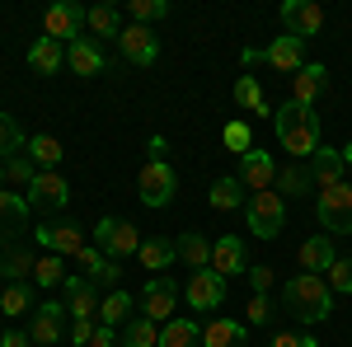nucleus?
I'll list each match as a JSON object with an SVG mask.
<instances>
[{
  "label": "nucleus",
  "mask_w": 352,
  "mask_h": 347,
  "mask_svg": "<svg viewBox=\"0 0 352 347\" xmlns=\"http://www.w3.org/2000/svg\"><path fill=\"white\" fill-rule=\"evenodd\" d=\"M272 122H277V141H282V150H292L296 160H315V150L324 146V141H320V117H315V108L282 104L277 113H272Z\"/></svg>",
  "instance_id": "nucleus-1"
},
{
  "label": "nucleus",
  "mask_w": 352,
  "mask_h": 347,
  "mask_svg": "<svg viewBox=\"0 0 352 347\" xmlns=\"http://www.w3.org/2000/svg\"><path fill=\"white\" fill-rule=\"evenodd\" d=\"M282 300H287V310H292L300 324H320V320L333 315V291H329L324 277H315V272H296V277L282 287Z\"/></svg>",
  "instance_id": "nucleus-2"
},
{
  "label": "nucleus",
  "mask_w": 352,
  "mask_h": 347,
  "mask_svg": "<svg viewBox=\"0 0 352 347\" xmlns=\"http://www.w3.org/2000/svg\"><path fill=\"white\" fill-rule=\"evenodd\" d=\"M244 221H249V230H254L258 240H277L282 225H287V202L277 197V188H268V192H249Z\"/></svg>",
  "instance_id": "nucleus-3"
},
{
  "label": "nucleus",
  "mask_w": 352,
  "mask_h": 347,
  "mask_svg": "<svg viewBox=\"0 0 352 347\" xmlns=\"http://www.w3.org/2000/svg\"><path fill=\"white\" fill-rule=\"evenodd\" d=\"M315 216H320V225H324L329 235H352V183L324 188L320 197H315Z\"/></svg>",
  "instance_id": "nucleus-4"
},
{
  "label": "nucleus",
  "mask_w": 352,
  "mask_h": 347,
  "mask_svg": "<svg viewBox=\"0 0 352 347\" xmlns=\"http://www.w3.org/2000/svg\"><path fill=\"white\" fill-rule=\"evenodd\" d=\"M136 188H141V202L146 207H169L179 179H174V169H169L164 155H151V160L141 164V174H136Z\"/></svg>",
  "instance_id": "nucleus-5"
},
{
  "label": "nucleus",
  "mask_w": 352,
  "mask_h": 347,
  "mask_svg": "<svg viewBox=\"0 0 352 347\" xmlns=\"http://www.w3.org/2000/svg\"><path fill=\"white\" fill-rule=\"evenodd\" d=\"M94 249H104L109 258H132L136 249H141V235H136L132 221H122V216H104V221L94 225Z\"/></svg>",
  "instance_id": "nucleus-6"
},
{
  "label": "nucleus",
  "mask_w": 352,
  "mask_h": 347,
  "mask_svg": "<svg viewBox=\"0 0 352 347\" xmlns=\"http://www.w3.org/2000/svg\"><path fill=\"white\" fill-rule=\"evenodd\" d=\"M71 202V183L56 169H38V179L28 183V207L33 212H61Z\"/></svg>",
  "instance_id": "nucleus-7"
},
{
  "label": "nucleus",
  "mask_w": 352,
  "mask_h": 347,
  "mask_svg": "<svg viewBox=\"0 0 352 347\" xmlns=\"http://www.w3.org/2000/svg\"><path fill=\"white\" fill-rule=\"evenodd\" d=\"M85 5H71V0H61V5H52L47 14H43V28H47V38L52 43H76V38H85Z\"/></svg>",
  "instance_id": "nucleus-8"
},
{
  "label": "nucleus",
  "mask_w": 352,
  "mask_h": 347,
  "mask_svg": "<svg viewBox=\"0 0 352 347\" xmlns=\"http://www.w3.org/2000/svg\"><path fill=\"white\" fill-rule=\"evenodd\" d=\"M118 52H122V61H132V66H155L160 38H155L146 24H127L122 33H118Z\"/></svg>",
  "instance_id": "nucleus-9"
},
{
  "label": "nucleus",
  "mask_w": 352,
  "mask_h": 347,
  "mask_svg": "<svg viewBox=\"0 0 352 347\" xmlns=\"http://www.w3.org/2000/svg\"><path fill=\"white\" fill-rule=\"evenodd\" d=\"M184 300H188L192 310L212 315L221 300H226V277H221V272H212V267L192 272V277H188V287H184Z\"/></svg>",
  "instance_id": "nucleus-10"
},
{
  "label": "nucleus",
  "mask_w": 352,
  "mask_h": 347,
  "mask_svg": "<svg viewBox=\"0 0 352 347\" xmlns=\"http://www.w3.org/2000/svg\"><path fill=\"white\" fill-rule=\"evenodd\" d=\"M33 235H38V244H43L47 254H56V258H76V254L85 249V230L76 225V221H56V225H38Z\"/></svg>",
  "instance_id": "nucleus-11"
},
{
  "label": "nucleus",
  "mask_w": 352,
  "mask_h": 347,
  "mask_svg": "<svg viewBox=\"0 0 352 347\" xmlns=\"http://www.w3.org/2000/svg\"><path fill=\"white\" fill-rule=\"evenodd\" d=\"M174 300H179L174 277H169V272H164V277H151V282H146V291H141V315H146L151 324H169Z\"/></svg>",
  "instance_id": "nucleus-12"
},
{
  "label": "nucleus",
  "mask_w": 352,
  "mask_h": 347,
  "mask_svg": "<svg viewBox=\"0 0 352 347\" xmlns=\"http://www.w3.org/2000/svg\"><path fill=\"white\" fill-rule=\"evenodd\" d=\"M282 24H287L292 38L305 43V38H315V33L324 28V10H320L315 0H287V5H282Z\"/></svg>",
  "instance_id": "nucleus-13"
},
{
  "label": "nucleus",
  "mask_w": 352,
  "mask_h": 347,
  "mask_svg": "<svg viewBox=\"0 0 352 347\" xmlns=\"http://www.w3.org/2000/svg\"><path fill=\"white\" fill-rule=\"evenodd\" d=\"M61 291H66V315H71V320H94V315H99V287H94L85 272L80 277H66Z\"/></svg>",
  "instance_id": "nucleus-14"
},
{
  "label": "nucleus",
  "mask_w": 352,
  "mask_h": 347,
  "mask_svg": "<svg viewBox=\"0 0 352 347\" xmlns=\"http://www.w3.org/2000/svg\"><path fill=\"white\" fill-rule=\"evenodd\" d=\"M61 320H66V300H43L33 310V324H28V338L38 347H52L61 343Z\"/></svg>",
  "instance_id": "nucleus-15"
},
{
  "label": "nucleus",
  "mask_w": 352,
  "mask_h": 347,
  "mask_svg": "<svg viewBox=\"0 0 352 347\" xmlns=\"http://www.w3.org/2000/svg\"><path fill=\"white\" fill-rule=\"evenodd\" d=\"M240 183L254 188V192H268V188L277 183V160H272L268 150H249V155H240Z\"/></svg>",
  "instance_id": "nucleus-16"
},
{
  "label": "nucleus",
  "mask_w": 352,
  "mask_h": 347,
  "mask_svg": "<svg viewBox=\"0 0 352 347\" xmlns=\"http://www.w3.org/2000/svg\"><path fill=\"white\" fill-rule=\"evenodd\" d=\"M212 272H221V277H240V272H249V254H244L240 235H221V240H212Z\"/></svg>",
  "instance_id": "nucleus-17"
},
{
  "label": "nucleus",
  "mask_w": 352,
  "mask_h": 347,
  "mask_svg": "<svg viewBox=\"0 0 352 347\" xmlns=\"http://www.w3.org/2000/svg\"><path fill=\"white\" fill-rule=\"evenodd\" d=\"M324 85H329V71L320 66V61H315V66L305 61V66H300L296 76H292V104H305V108H315V99L324 94Z\"/></svg>",
  "instance_id": "nucleus-18"
},
{
  "label": "nucleus",
  "mask_w": 352,
  "mask_h": 347,
  "mask_svg": "<svg viewBox=\"0 0 352 347\" xmlns=\"http://www.w3.org/2000/svg\"><path fill=\"white\" fill-rule=\"evenodd\" d=\"M263 61H268L272 71H300L305 66V43L292 38V33H282V38H272L268 47H263Z\"/></svg>",
  "instance_id": "nucleus-19"
},
{
  "label": "nucleus",
  "mask_w": 352,
  "mask_h": 347,
  "mask_svg": "<svg viewBox=\"0 0 352 347\" xmlns=\"http://www.w3.org/2000/svg\"><path fill=\"white\" fill-rule=\"evenodd\" d=\"M28 197H19V192H10V188H0V240H10V235H19L28 225Z\"/></svg>",
  "instance_id": "nucleus-20"
},
{
  "label": "nucleus",
  "mask_w": 352,
  "mask_h": 347,
  "mask_svg": "<svg viewBox=\"0 0 352 347\" xmlns=\"http://www.w3.org/2000/svg\"><path fill=\"white\" fill-rule=\"evenodd\" d=\"M174 258H179V249H174V244L164 240V235H155V240H141V249H136V263L146 267L151 277H164Z\"/></svg>",
  "instance_id": "nucleus-21"
},
{
  "label": "nucleus",
  "mask_w": 352,
  "mask_h": 347,
  "mask_svg": "<svg viewBox=\"0 0 352 347\" xmlns=\"http://www.w3.org/2000/svg\"><path fill=\"white\" fill-rule=\"evenodd\" d=\"M333 244H329V235H310V240L300 244V254H296V263L300 272H315V277H324L329 267H333Z\"/></svg>",
  "instance_id": "nucleus-22"
},
{
  "label": "nucleus",
  "mask_w": 352,
  "mask_h": 347,
  "mask_svg": "<svg viewBox=\"0 0 352 347\" xmlns=\"http://www.w3.org/2000/svg\"><path fill=\"white\" fill-rule=\"evenodd\" d=\"M66 66L76 76H104V52L94 47V38H76L66 43Z\"/></svg>",
  "instance_id": "nucleus-23"
},
{
  "label": "nucleus",
  "mask_w": 352,
  "mask_h": 347,
  "mask_svg": "<svg viewBox=\"0 0 352 347\" xmlns=\"http://www.w3.org/2000/svg\"><path fill=\"white\" fill-rule=\"evenodd\" d=\"M310 174H315V188H320V192H324V188H333V183H343V174H348L343 150L320 146V150H315V160H310Z\"/></svg>",
  "instance_id": "nucleus-24"
},
{
  "label": "nucleus",
  "mask_w": 352,
  "mask_h": 347,
  "mask_svg": "<svg viewBox=\"0 0 352 347\" xmlns=\"http://www.w3.org/2000/svg\"><path fill=\"white\" fill-rule=\"evenodd\" d=\"M249 338V324L240 320H212L202 328V347H244Z\"/></svg>",
  "instance_id": "nucleus-25"
},
{
  "label": "nucleus",
  "mask_w": 352,
  "mask_h": 347,
  "mask_svg": "<svg viewBox=\"0 0 352 347\" xmlns=\"http://www.w3.org/2000/svg\"><path fill=\"white\" fill-rule=\"evenodd\" d=\"M174 249H179V263H188L192 272L212 267V240H207V235H197V230L179 235V240H174Z\"/></svg>",
  "instance_id": "nucleus-26"
},
{
  "label": "nucleus",
  "mask_w": 352,
  "mask_h": 347,
  "mask_svg": "<svg viewBox=\"0 0 352 347\" xmlns=\"http://www.w3.org/2000/svg\"><path fill=\"white\" fill-rule=\"evenodd\" d=\"M28 66H33L38 76H56V71L66 66V47L52 43V38H38V43L28 47Z\"/></svg>",
  "instance_id": "nucleus-27"
},
{
  "label": "nucleus",
  "mask_w": 352,
  "mask_h": 347,
  "mask_svg": "<svg viewBox=\"0 0 352 347\" xmlns=\"http://www.w3.org/2000/svg\"><path fill=\"white\" fill-rule=\"evenodd\" d=\"M277 197H305V192H315V174H310V164H287V169H277Z\"/></svg>",
  "instance_id": "nucleus-28"
},
{
  "label": "nucleus",
  "mask_w": 352,
  "mask_h": 347,
  "mask_svg": "<svg viewBox=\"0 0 352 347\" xmlns=\"http://www.w3.org/2000/svg\"><path fill=\"white\" fill-rule=\"evenodd\" d=\"M155 347H202V324L197 320H169L160 324V343Z\"/></svg>",
  "instance_id": "nucleus-29"
},
{
  "label": "nucleus",
  "mask_w": 352,
  "mask_h": 347,
  "mask_svg": "<svg viewBox=\"0 0 352 347\" xmlns=\"http://www.w3.org/2000/svg\"><path fill=\"white\" fill-rule=\"evenodd\" d=\"M85 28L99 33V38H118L127 24H122V10H118V5H94V10L85 14Z\"/></svg>",
  "instance_id": "nucleus-30"
},
{
  "label": "nucleus",
  "mask_w": 352,
  "mask_h": 347,
  "mask_svg": "<svg viewBox=\"0 0 352 347\" xmlns=\"http://www.w3.org/2000/svg\"><path fill=\"white\" fill-rule=\"evenodd\" d=\"M24 155L38 164V169H56L66 150H61V141H56V136H28V150H24Z\"/></svg>",
  "instance_id": "nucleus-31"
},
{
  "label": "nucleus",
  "mask_w": 352,
  "mask_h": 347,
  "mask_svg": "<svg viewBox=\"0 0 352 347\" xmlns=\"http://www.w3.org/2000/svg\"><path fill=\"white\" fill-rule=\"evenodd\" d=\"M33 267H38V258H33L28 249H14V244H10V254L0 258V272H5L10 282H33Z\"/></svg>",
  "instance_id": "nucleus-32"
},
{
  "label": "nucleus",
  "mask_w": 352,
  "mask_h": 347,
  "mask_svg": "<svg viewBox=\"0 0 352 347\" xmlns=\"http://www.w3.org/2000/svg\"><path fill=\"white\" fill-rule=\"evenodd\" d=\"M24 150H28L24 127H19L10 113H0V160H10V155H24Z\"/></svg>",
  "instance_id": "nucleus-33"
},
{
  "label": "nucleus",
  "mask_w": 352,
  "mask_h": 347,
  "mask_svg": "<svg viewBox=\"0 0 352 347\" xmlns=\"http://www.w3.org/2000/svg\"><path fill=\"white\" fill-rule=\"evenodd\" d=\"M240 202H244L240 179H235V174H221L217 183H212V207H217V212H235Z\"/></svg>",
  "instance_id": "nucleus-34"
},
{
  "label": "nucleus",
  "mask_w": 352,
  "mask_h": 347,
  "mask_svg": "<svg viewBox=\"0 0 352 347\" xmlns=\"http://www.w3.org/2000/svg\"><path fill=\"white\" fill-rule=\"evenodd\" d=\"M127 315H132V295L127 291H113L99 300V324H109V328H122L127 324Z\"/></svg>",
  "instance_id": "nucleus-35"
},
{
  "label": "nucleus",
  "mask_w": 352,
  "mask_h": 347,
  "mask_svg": "<svg viewBox=\"0 0 352 347\" xmlns=\"http://www.w3.org/2000/svg\"><path fill=\"white\" fill-rule=\"evenodd\" d=\"M155 343H160V324H151L146 315L122 324V347H155Z\"/></svg>",
  "instance_id": "nucleus-36"
},
{
  "label": "nucleus",
  "mask_w": 352,
  "mask_h": 347,
  "mask_svg": "<svg viewBox=\"0 0 352 347\" xmlns=\"http://www.w3.org/2000/svg\"><path fill=\"white\" fill-rule=\"evenodd\" d=\"M33 282H38V287H47V291H52V287H61V282H66V258L43 254V258H38V267H33Z\"/></svg>",
  "instance_id": "nucleus-37"
},
{
  "label": "nucleus",
  "mask_w": 352,
  "mask_h": 347,
  "mask_svg": "<svg viewBox=\"0 0 352 347\" xmlns=\"http://www.w3.org/2000/svg\"><path fill=\"white\" fill-rule=\"evenodd\" d=\"M28 305H33V291H28V282H10V287L0 291V310H5L10 320H19Z\"/></svg>",
  "instance_id": "nucleus-38"
},
{
  "label": "nucleus",
  "mask_w": 352,
  "mask_h": 347,
  "mask_svg": "<svg viewBox=\"0 0 352 347\" xmlns=\"http://www.w3.org/2000/svg\"><path fill=\"white\" fill-rule=\"evenodd\" d=\"M164 14H169V0H127V19L132 24L151 28V19H164Z\"/></svg>",
  "instance_id": "nucleus-39"
},
{
  "label": "nucleus",
  "mask_w": 352,
  "mask_h": 347,
  "mask_svg": "<svg viewBox=\"0 0 352 347\" xmlns=\"http://www.w3.org/2000/svg\"><path fill=\"white\" fill-rule=\"evenodd\" d=\"M221 141H226V150H235V155H249V150H254V132H249V122H226Z\"/></svg>",
  "instance_id": "nucleus-40"
},
{
  "label": "nucleus",
  "mask_w": 352,
  "mask_h": 347,
  "mask_svg": "<svg viewBox=\"0 0 352 347\" xmlns=\"http://www.w3.org/2000/svg\"><path fill=\"white\" fill-rule=\"evenodd\" d=\"M329 291L333 295H352V258H333V267L324 272Z\"/></svg>",
  "instance_id": "nucleus-41"
},
{
  "label": "nucleus",
  "mask_w": 352,
  "mask_h": 347,
  "mask_svg": "<svg viewBox=\"0 0 352 347\" xmlns=\"http://www.w3.org/2000/svg\"><path fill=\"white\" fill-rule=\"evenodd\" d=\"M5 179H10V183H33V179H38V164L28 160V155H10V160H5Z\"/></svg>",
  "instance_id": "nucleus-42"
},
{
  "label": "nucleus",
  "mask_w": 352,
  "mask_h": 347,
  "mask_svg": "<svg viewBox=\"0 0 352 347\" xmlns=\"http://www.w3.org/2000/svg\"><path fill=\"white\" fill-rule=\"evenodd\" d=\"M244 324H254V328L272 324V295H249V305H244Z\"/></svg>",
  "instance_id": "nucleus-43"
},
{
  "label": "nucleus",
  "mask_w": 352,
  "mask_h": 347,
  "mask_svg": "<svg viewBox=\"0 0 352 347\" xmlns=\"http://www.w3.org/2000/svg\"><path fill=\"white\" fill-rule=\"evenodd\" d=\"M235 104L249 108V113L263 104V89H258V80H254V76H240V80H235Z\"/></svg>",
  "instance_id": "nucleus-44"
},
{
  "label": "nucleus",
  "mask_w": 352,
  "mask_h": 347,
  "mask_svg": "<svg viewBox=\"0 0 352 347\" xmlns=\"http://www.w3.org/2000/svg\"><path fill=\"white\" fill-rule=\"evenodd\" d=\"M71 263H80V267H85V277L94 282V272H99V267L109 263V254H104V249H94V244H85V249L76 254V258H71Z\"/></svg>",
  "instance_id": "nucleus-45"
},
{
  "label": "nucleus",
  "mask_w": 352,
  "mask_h": 347,
  "mask_svg": "<svg viewBox=\"0 0 352 347\" xmlns=\"http://www.w3.org/2000/svg\"><path fill=\"white\" fill-rule=\"evenodd\" d=\"M249 287H254V295H268V287H272V267L268 263H249Z\"/></svg>",
  "instance_id": "nucleus-46"
},
{
  "label": "nucleus",
  "mask_w": 352,
  "mask_h": 347,
  "mask_svg": "<svg viewBox=\"0 0 352 347\" xmlns=\"http://www.w3.org/2000/svg\"><path fill=\"white\" fill-rule=\"evenodd\" d=\"M89 347H122V333L109 328V324H99V328H94V338H89Z\"/></svg>",
  "instance_id": "nucleus-47"
},
{
  "label": "nucleus",
  "mask_w": 352,
  "mask_h": 347,
  "mask_svg": "<svg viewBox=\"0 0 352 347\" xmlns=\"http://www.w3.org/2000/svg\"><path fill=\"white\" fill-rule=\"evenodd\" d=\"M268 347H320V338H305V333H277Z\"/></svg>",
  "instance_id": "nucleus-48"
},
{
  "label": "nucleus",
  "mask_w": 352,
  "mask_h": 347,
  "mask_svg": "<svg viewBox=\"0 0 352 347\" xmlns=\"http://www.w3.org/2000/svg\"><path fill=\"white\" fill-rule=\"evenodd\" d=\"M94 328H99L94 320H76V328H71V343H76V347H89V338H94Z\"/></svg>",
  "instance_id": "nucleus-49"
},
{
  "label": "nucleus",
  "mask_w": 352,
  "mask_h": 347,
  "mask_svg": "<svg viewBox=\"0 0 352 347\" xmlns=\"http://www.w3.org/2000/svg\"><path fill=\"white\" fill-rule=\"evenodd\" d=\"M118 277H122V267H118V263H113V258H109V263H104V267H99V272H94V287H113Z\"/></svg>",
  "instance_id": "nucleus-50"
},
{
  "label": "nucleus",
  "mask_w": 352,
  "mask_h": 347,
  "mask_svg": "<svg viewBox=\"0 0 352 347\" xmlns=\"http://www.w3.org/2000/svg\"><path fill=\"white\" fill-rule=\"evenodd\" d=\"M0 347H33V338L19 333V328H10V333H0Z\"/></svg>",
  "instance_id": "nucleus-51"
},
{
  "label": "nucleus",
  "mask_w": 352,
  "mask_h": 347,
  "mask_svg": "<svg viewBox=\"0 0 352 347\" xmlns=\"http://www.w3.org/2000/svg\"><path fill=\"white\" fill-rule=\"evenodd\" d=\"M240 61H244V66H258V61H263V52H254V47H244V52H240Z\"/></svg>",
  "instance_id": "nucleus-52"
},
{
  "label": "nucleus",
  "mask_w": 352,
  "mask_h": 347,
  "mask_svg": "<svg viewBox=\"0 0 352 347\" xmlns=\"http://www.w3.org/2000/svg\"><path fill=\"white\" fill-rule=\"evenodd\" d=\"M343 164H348V169H352V141H348V146H343Z\"/></svg>",
  "instance_id": "nucleus-53"
},
{
  "label": "nucleus",
  "mask_w": 352,
  "mask_h": 347,
  "mask_svg": "<svg viewBox=\"0 0 352 347\" xmlns=\"http://www.w3.org/2000/svg\"><path fill=\"white\" fill-rule=\"evenodd\" d=\"M0 179H5V160H0Z\"/></svg>",
  "instance_id": "nucleus-54"
},
{
  "label": "nucleus",
  "mask_w": 352,
  "mask_h": 347,
  "mask_svg": "<svg viewBox=\"0 0 352 347\" xmlns=\"http://www.w3.org/2000/svg\"><path fill=\"white\" fill-rule=\"evenodd\" d=\"M33 347H38V343H33Z\"/></svg>",
  "instance_id": "nucleus-55"
}]
</instances>
